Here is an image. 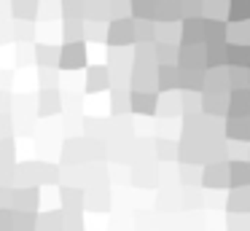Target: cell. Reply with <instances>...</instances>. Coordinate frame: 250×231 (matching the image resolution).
Segmentation results:
<instances>
[{
	"label": "cell",
	"mask_w": 250,
	"mask_h": 231,
	"mask_svg": "<svg viewBox=\"0 0 250 231\" xmlns=\"http://www.w3.org/2000/svg\"><path fill=\"white\" fill-rule=\"evenodd\" d=\"M226 64L229 67H245L250 64V46L248 43H226Z\"/></svg>",
	"instance_id": "8992f818"
},
{
	"label": "cell",
	"mask_w": 250,
	"mask_h": 231,
	"mask_svg": "<svg viewBox=\"0 0 250 231\" xmlns=\"http://www.w3.org/2000/svg\"><path fill=\"white\" fill-rule=\"evenodd\" d=\"M226 134L231 140H250V118L248 116H231L226 124Z\"/></svg>",
	"instance_id": "30bf717a"
},
{
	"label": "cell",
	"mask_w": 250,
	"mask_h": 231,
	"mask_svg": "<svg viewBox=\"0 0 250 231\" xmlns=\"http://www.w3.org/2000/svg\"><path fill=\"white\" fill-rule=\"evenodd\" d=\"M226 16H229V21H237V24L250 21V0H231Z\"/></svg>",
	"instance_id": "7c38bea8"
},
{
	"label": "cell",
	"mask_w": 250,
	"mask_h": 231,
	"mask_svg": "<svg viewBox=\"0 0 250 231\" xmlns=\"http://www.w3.org/2000/svg\"><path fill=\"white\" fill-rule=\"evenodd\" d=\"M156 16L162 21H178L183 16V0H156Z\"/></svg>",
	"instance_id": "ba28073f"
},
{
	"label": "cell",
	"mask_w": 250,
	"mask_h": 231,
	"mask_svg": "<svg viewBox=\"0 0 250 231\" xmlns=\"http://www.w3.org/2000/svg\"><path fill=\"white\" fill-rule=\"evenodd\" d=\"M86 62V46H83V41H65V46H62L60 51V67L62 70H73V67H81V64Z\"/></svg>",
	"instance_id": "6da1fadb"
},
{
	"label": "cell",
	"mask_w": 250,
	"mask_h": 231,
	"mask_svg": "<svg viewBox=\"0 0 250 231\" xmlns=\"http://www.w3.org/2000/svg\"><path fill=\"white\" fill-rule=\"evenodd\" d=\"M132 110H137L140 116H153L156 113V94H151V91H135L132 94Z\"/></svg>",
	"instance_id": "52a82bcc"
},
{
	"label": "cell",
	"mask_w": 250,
	"mask_h": 231,
	"mask_svg": "<svg viewBox=\"0 0 250 231\" xmlns=\"http://www.w3.org/2000/svg\"><path fill=\"white\" fill-rule=\"evenodd\" d=\"M202 62H205V51H202L199 46H188V43H183V48L178 51L180 70H196V67H202Z\"/></svg>",
	"instance_id": "5b68a950"
},
{
	"label": "cell",
	"mask_w": 250,
	"mask_h": 231,
	"mask_svg": "<svg viewBox=\"0 0 250 231\" xmlns=\"http://www.w3.org/2000/svg\"><path fill=\"white\" fill-rule=\"evenodd\" d=\"M180 43L202 46L205 43V19H199V16H186L183 30H180Z\"/></svg>",
	"instance_id": "3957f363"
},
{
	"label": "cell",
	"mask_w": 250,
	"mask_h": 231,
	"mask_svg": "<svg viewBox=\"0 0 250 231\" xmlns=\"http://www.w3.org/2000/svg\"><path fill=\"white\" fill-rule=\"evenodd\" d=\"M57 48H49V46H38V62L41 64H49V62H54V57H57Z\"/></svg>",
	"instance_id": "e0dca14e"
},
{
	"label": "cell",
	"mask_w": 250,
	"mask_h": 231,
	"mask_svg": "<svg viewBox=\"0 0 250 231\" xmlns=\"http://www.w3.org/2000/svg\"><path fill=\"white\" fill-rule=\"evenodd\" d=\"M137 41V24L132 19H116L110 24L108 32V43L113 46H126V43H135Z\"/></svg>",
	"instance_id": "7a4b0ae2"
},
{
	"label": "cell",
	"mask_w": 250,
	"mask_h": 231,
	"mask_svg": "<svg viewBox=\"0 0 250 231\" xmlns=\"http://www.w3.org/2000/svg\"><path fill=\"white\" fill-rule=\"evenodd\" d=\"M180 161H202V145H196L194 140H183L178 145Z\"/></svg>",
	"instance_id": "5bb4252c"
},
{
	"label": "cell",
	"mask_w": 250,
	"mask_h": 231,
	"mask_svg": "<svg viewBox=\"0 0 250 231\" xmlns=\"http://www.w3.org/2000/svg\"><path fill=\"white\" fill-rule=\"evenodd\" d=\"M231 180V164H223V161H218V164H210L205 169V180H202V186L207 188H221L226 186V183Z\"/></svg>",
	"instance_id": "277c9868"
},
{
	"label": "cell",
	"mask_w": 250,
	"mask_h": 231,
	"mask_svg": "<svg viewBox=\"0 0 250 231\" xmlns=\"http://www.w3.org/2000/svg\"><path fill=\"white\" fill-rule=\"evenodd\" d=\"M108 86V70L105 67H89L86 73V89L89 91H100Z\"/></svg>",
	"instance_id": "4fadbf2b"
},
{
	"label": "cell",
	"mask_w": 250,
	"mask_h": 231,
	"mask_svg": "<svg viewBox=\"0 0 250 231\" xmlns=\"http://www.w3.org/2000/svg\"><path fill=\"white\" fill-rule=\"evenodd\" d=\"M229 81H231L234 89H245V86L250 84V73H245L242 67H234L231 73H229Z\"/></svg>",
	"instance_id": "2e32d148"
},
{
	"label": "cell",
	"mask_w": 250,
	"mask_h": 231,
	"mask_svg": "<svg viewBox=\"0 0 250 231\" xmlns=\"http://www.w3.org/2000/svg\"><path fill=\"white\" fill-rule=\"evenodd\" d=\"M229 116H250V91L234 89L229 100Z\"/></svg>",
	"instance_id": "9c48e42d"
},
{
	"label": "cell",
	"mask_w": 250,
	"mask_h": 231,
	"mask_svg": "<svg viewBox=\"0 0 250 231\" xmlns=\"http://www.w3.org/2000/svg\"><path fill=\"white\" fill-rule=\"evenodd\" d=\"M226 41V24L221 19H205V46Z\"/></svg>",
	"instance_id": "8fae6325"
},
{
	"label": "cell",
	"mask_w": 250,
	"mask_h": 231,
	"mask_svg": "<svg viewBox=\"0 0 250 231\" xmlns=\"http://www.w3.org/2000/svg\"><path fill=\"white\" fill-rule=\"evenodd\" d=\"M250 183V164H242V161H231V186L242 188Z\"/></svg>",
	"instance_id": "9a60e30c"
}]
</instances>
